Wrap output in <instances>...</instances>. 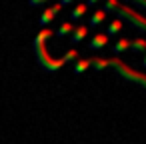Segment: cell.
I'll use <instances>...</instances> for the list:
<instances>
[{
    "label": "cell",
    "mask_w": 146,
    "mask_h": 144,
    "mask_svg": "<svg viewBox=\"0 0 146 144\" xmlns=\"http://www.w3.org/2000/svg\"><path fill=\"white\" fill-rule=\"evenodd\" d=\"M54 32L50 30V28H44V30H40L38 32V36H36V40H34V46H36V58H38V62L46 68V70H50V72H54V70H60L66 62H64V58H50L48 56V52H46V40L52 36Z\"/></svg>",
    "instance_id": "obj_1"
},
{
    "label": "cell",
    "mask_w": 146,
    "mask_h": 144,
    "mask_svg": "<svg viewBox=\"0 0 146 144\" xmlns=\"http://www.w3.org/2000/svg\"><path fill=\"white\" fill-rule=\"evenodd\" d=\"M106 14L108 12H116L120 18H124V20H128L132 26H136L138 30H142V32H146V16H142V14H138V12H134L132 8H128V6H124L120 0H104V8H102Z\"/></svg>",
    "instance_id": "obj_2"
},
{
    "label": "cell",
    "mask_w": 146,
    "mask_h": 144,
    "mask_svg": "<svg viewBox=\"0 0 146 144\" xmlns=\"http://www.w3.org/2000/svg\"><path fill=\"white\" fill-rule=\"evenodd\" d=\"M60 10H62L60 2H58V4H54V6H50V8H46V10L42 12V16H40V20H38V22H40L42 26H48V24L56 18V14H58Z\"/></svg>",
    "instance_id": "obj_3"
},
{
    "label": "cell",
    "mask_w": 146,
    "mask_h": 144,
    "mask_svg": "<svg viewBox=\"0 0 146 144\" xmlns=\"http://www.w3.org/2000/svg\"><path fill=\"white\" fill-rule=\"evenodd\" d=\"M106 44H108L106 32H96V34L92 36V40H90V48H92V50H100V48H104Z\"/></svg>",
    "instance_id": "obj_4"
},
{
    "label": "cell",
    "mask_w": 146,
    "mask_h": 144,
    "mask_svg": "<svg viewBox=\"0 0 146 144\" xmlns=\"http://www.w3.org/2000/svg\"><path fill=\"white\" fill-rule=\"evenodd\" d=\"M86 34H88V28H86L84 24H80V26H74V30H72V42H74V44L82 42V40L86 38Z\"/></svg>",
    "instance_id": "obj_5"
},
{
    "label": "cell",
    "mask_w": 146,
    "mask_h": 144,
    "mask_svg": "<svg viewBox=\"0 0 146 144\" xmlns=\"http://www.w3.org/2000/svg\"><path fill=\"white\" fill-rule=\"evenodd\" d=\"M86 12H88V6H86V2H80V4H76V6L72 8L70 16H72V20H80L82 16H86Z\"/></svg>",
    "instance_id": "obj_6"
},
{
    "label": "cell",
    "mask_w": 146,
    "mask_h": 144,
    "mask_svg": "<svg viewBox=\"0 0 146 144\" xmlns=\"http://www.w3.org/2000/svg\"><path fill=\"white\" fill-rule=\"evenodd\" d=\"M120 30H122V20L116 18V20H112V22L108 24V28H106V36H114V34H118Z\"/></svg>",
    "instance_id": "obj_7"
},
{
    "label": "cell",
    "mask_w": 146,
    "mask_h": 144,
    "mask_svg": "<svg viewBox=\"0 0 146 144\" xmlns=\"http://www.w3.org/2000/svg\"><path fill=\"white\" fill-rule=\"evenodd\" d=\"M106 16H108V14H106L104 10H96V12L90 16V26H98V24H102V22L106 20Z\"/></svg>",
    "instance_id": "obj_8"
},
{
    "label": "cell",
    "mask_w": 146,
    "mask_h": 144,
    "mask_svg": "<svg viewBox=\"0 0 146 144\" xmlns=\"http://www.w3.org/2000/svg\"><path fill=\"white\" fill-rule=\"evenodd\" d=\"M88 66H90V58H78V60L74 62V72H76V74H82Z\"/></svg>",
    "instance_id": "obj_9"
},
{
    "label": "cell",
    "mask_w": 146,
    "mask_h": 144,
    "mask_svg": "<svg viewBox=\"0 0 146 144\" xmlns=\"http://www.w3.org/2000/svg\"><path fill=\"white\" fill-rule=\"evenodd\" d=\"M72 30H74V24L72 22H62L60 28L56 30V36H68V34H72Z\"/></svg>",
    "instance_id": "obj_10"
},
{
    "label": "cell",
    "mask_w": 146,
    "mask_h": 144,
    "mask_svg": "<svg viewBox=\"0 0 146 144\" xmlns=\"http://www.w3.org/2000/svg\"><path fill=\"white\" fill-rule=\"evenodd\" d=\"M128 48L138 50V52H146V40H142V38H134V40H130V46H128Z\"/></svg>",
    "instance_id": "obj_11"
},
{
    "label": "cell",
    "mask_w": 146,
    "mask_h": 144,
    "mask_svg": "<svg viewBox=\"0 0 146 144\" xmlns=\"http://www.w3.org/2000/svg\"><path fill=\"white\" fill-rule=\"evenodd\" d=\"M128 46H130V40H128V38H118V42L114 44V50L120 54V52H126Z\"/></svg>",
    "instance_id": "obj_12"
},
{
    "label": "cell",
    "mask_w": 146,
    "mask_h": 144,
    "mask_svg": "<svg viewBox=\"0 0 146 144\" xmlns=\"http://www.w3.org/2000/svg\"><path fill=\"white\" fill-rule=\"evenodd\" d=\"M90 66H94L96 70H102L108 66V60H102V58H90Z\"/></svg>",
    "instance_id": "obj_13"
},
{
    "label": "cell",
    "mask_w": 146,
    "mask_h": 144,
    "mask_svg": "<svg viewBox=\"0 0 146 144\" xmlns=\"http://www.w3.org/2000/svg\"><path fill=\"white\" fill-rule=\"evenodd\" d=\"M128 2L138 6V8H142V10H146V0H128Z\"/></svg>",
    "instance_id": "obj_14"
},
{
    "label": "cell",
    "mask_w": 146,
    "mask_h": 144,
    "mask_svg": "<svg viewBox=\"0 0 146 144\" xmlns=\"http://www.w3.org/2000/svg\"><path fill=\"white\" fill-rule=\"evenodd\" d=\"M30 2V6H42V4H46L48 0H28Z\"/></svg>",
    "instance_id": "obj_15"
},
{
    "label": "cell",
    "mask_w": 146,
    "mask_h": 144,
    "mask_svg": "<svg viewBox=\"0 0 146 144\" xmlns=\"http://www.w3.org/2000/svg\"><path fill=\"white\" fill-rule=\"evenodd\" d=\"M70 2H74V0H60V6H66V4H70Z\"/></svg>",
    "instance_id": "obj_16"
},
{
    "label": "cell",
    "mask_w": 146,
    "mask_h": 144,
    "mask_svg": "<svg viewBox=\"0 0 146 144\" xmlns=\"http://www.w3.org/2000/svg\"><path fill=\"white\" fill-rule=\"evenodd\" d=\"M98 2H100V0H88L86 6H92V4H98Z\"/></svg>",
    "instance_id": "obj_17"
},
{
    "label": "cell",
    "mask_w": 146,
    "mask_h": 144,
    "mask_svg": "<svg viewBox=\"0 0 146 144\" xmlns=\"http://www.w3.org/2000/svg\"><path fill=\"white\" fill-rule=\"evenodd\" d=\"M142 64H144V66H146V56H144V60H142Z\"/></svg>",
    "instance_id": "obj_18"
}]
</instances>
